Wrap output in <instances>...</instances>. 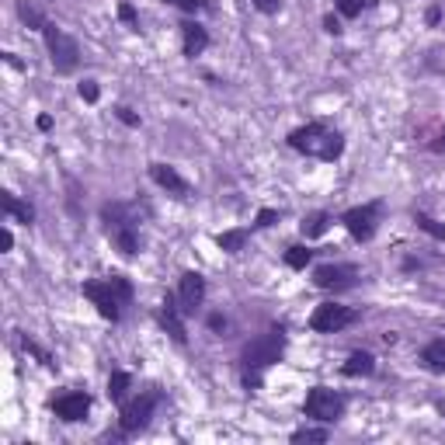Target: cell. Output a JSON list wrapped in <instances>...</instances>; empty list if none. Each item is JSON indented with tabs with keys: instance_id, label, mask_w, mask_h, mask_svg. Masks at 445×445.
<instances>
[{
	"instance_id": "cell-21",
	"label": "cell",
	"mask_w": 445,
	"mask_h": 445,
	"mask_svg": "<svg viewBox=\"0 0 445 445\" xmlns=\"http://www.w3.org/2000/svg\"><path fill=\"white\" fill-rule=\"evenodd\" d=\"M216 244H219L223 251L237 254V251H244V244H247V230H226V233L216 237Z\"/></svg>"
},
{
	"instance_id": "cell-7",
	"label": "cell",
	"mask_w": 445,
	"mask_h": 445,
	"mask_svg": "<svg viewBox=\"0 0 445 445\" xmlns=\"http://www.w3.org/2000/svg\"><path fill=\"white\" fill-rule=\"evenodd\" d=\"M157 404H160V393H157V390H150V393L136 397L132 404H125V411H122V418H118L122 435H136V432H143V428L150 425V414H153Z\"/></svg>"
},
{
	"instance_id": "cell-1",
	"label": "cell",
	"mask_w": 445,
	"mask_h": 445,
	"mask_svg": "<svg viewBox=\"0 0 445 445\" xmlns=\"http://www.w3.org/2000/svg\"><path fill=\"white\" fill-rule=\"evenodd\" d=\"M289 146L299 153H310L317 160H338L345 150V139H341V132L327 129L324 122H310V125L289 132Z\"/></svg>"
},
{
	"instance_id": "cell-12",
	"label": "cell",
	"mask_w": 445,
	"mask_h": 445,
	"mask_svg": "<svg viewBox=\"0 0 445 445\" xmlns=\"http://www.w3.org/2000/svg\"><path fill=\"white\" fill-rule=\"evenodd\" d=\"M53 411H56L63 421H81V418H88L90 397L88 393H63V397L53 400Z\"/></svg>"
},
{
	"instance_id": "cell-27",
	"label": "cell",
	"mask_w": 445,
	"mask_h": 445,
	"mask_svg": "<svg viewBox=\"0 0 445 445\" xmlns=\"http://www.w3.org/2000/svg\"><path fill=\"white\" fill-rule=\"evenodd\" d=\"M67 191H70V195H67L70 212H74V216H81V184H77L74 178H67Z\"/></svg>"
},
{
	"instance_id": "cell-15",
	"label": "cell",
	"mask_w": 445,
	"mask_h": 445,
	"mask_svg": "<svg viewBox=\"0 0 445 445\" xmlns=\"http://www.w3.org/2000/svg\"><path fill=\"white\" fill-rule=\"evenodd\" d=\"M181 35H184V56H202V53H205L209 32H205L198 21H184V25H181Z\"/></svg>"
},
{
	"instance_id": "cell-19",
	"label": "cell",
	"mask_w": 445,
	"mask_h": 445,
	"mask_svg": "<svg viewBox=\"0 0 445 445\" xmlns=\"http://www.w3.org/2000/svg\"><path fill=\"white\" fill-rule=\"evenodd\" d=\"M299 226H303V237H324L327 226H331V216L327 212H310Z\"/></svg>"
},
{
	"instance_id": "cell-9",
	"label": "cell",
	"mask_w": 445,
	"mask_h": 445,
	"mask_svg": "<svg viewBox=\"0 0 445 445\" xmlns=\"http://www.w3.org/2000/svg\"><path fill=\"white\" fill-rule=\"evenodd\" d=\"M84 296L97 306V313H101L104 320H111V324H115V320L122 317V303L115 299V292H111L108 278H104V282H97V278H94V282H84Z\"/></svg>"
},
{
	"instance_id": "cell-38",
	"label": "cell",
	"mask_w": 445,
	"mask_h": 445,
	"mask_svg": "<svg viewBox=\"0 0 445 445\" xmlns=\"http://www.w3.org/2000/svg\"><path fill=\"white\" fill-rule=\"evenodd\" d=\"M223 324H226V320H223V317H219V313H212V317H209V327H212V331H219V327H223Z\"/></svg>"
},
{
	"instance_id": "cell-30",
	"label": "cell",
	"mask_w": 445,
	"mask_h": 445,
	"mask_svg": "<svg viewBox=\"0 0 445 445\" xmlns=\"http://www.w3.org/2000/svg\"><path fill=\"white\" fill-rule=\"evenodd\" d=\"M362 7H365V0H338V11H341L345 18H358Z\"/></svg>"
},
{
	"instance_id": "cell-10",
	"label": "cell",
	"mask_w": 445,
	"mask_h": 445,
	"mask_svg": "<svg viewBox=\"0 0 445 445\" xmlns=\"http://www.w3.org/2000/svg\"><path fill=\"white\" fill-rule=\"evenodd\" d=\"M202 299H205V278L198 275V271H184L178 282V306L181 313L188 317V313H195L198 306H202Z\"/></svg>"
},
{
	"instance_id": "cell-16",
	"label": "cell",
	"mask_w": 445,
	"mask_h": 445,
	"mask_svg": "<svg viewBox=\"0 0 445 445\" xmlns=\"http://www.w3.org/2000/svg\"><path fill=\"white\" fill-rule=\"evenodd\" d=\"M0 205H4V212H7L11 219H18V223H25V226L35 219V209H32L28 202H21L18 195H11V191H4V195H0Z\"/></svg>"
},
{
	"instance_id": "cell-13",
	"label": "cell",
	"mask_w": 445,
	"mask_h": 445,
	"mask_svg": "<svg viewBox=\"0 0 445 445\" xmlns=\"http://www.w3.org/2000/svg\"><path fill=\"white\" fill-rule=\"evenodd\" d=\"M160 324H164V331H167L178 345L188 341V334H184V313H181V306H178V296H167V299H164V306H160Z\"/></svg>"
},
{
	"instance_id": "cell-39",
	"label": "cell",
	"mask_w": 445,
	"mask_h": 445,
	"mask_svg": "<svg viewBox=\"0 0 445 445\" xmlns=\"http://www.w3.org/2000/svg\"><path fill=\"white\" fill-rule=\"evenodd\" d=\"M439 18H442V11H439V7H432V11H428V25H439Z\"/></svg>"
},
{
	"instance_id": "cell-4",
	"label": "cell",
	"mask_w": 445,
	"mask_h": 445,
	"mask_svg": "<svg viewBox=\"0 0 445 445\" xmlns=\"http://www.w3.org/2000/svg\"><path fill=\"white\" fill-rule=\"evenodd\" d=\"M42 35H46V49H49V60H53L56 74H74L81 67V46H77V39L67 35L63 28L49 25V21H46Z\"/></svg>"
},
{
	"instance_id": "cell-24",
	"label": "cell",
	"mask_w": 445,
	"mask_h": 445,
	"mask_svg": "<svg viewBox=\"0 0 445 445\" xmlns=\"http://www.w3.org/2000/svg\"><path fill=\"white\" fill-rule=\"evenodd\" d=\"M310 261H313V251H310V247H289V251H285V265L296 268V271H303Z\"/></svg>"
},
{
	"instance_id": "cell-20",
	"label": "cell",
	"mask_w": 445,
	"mask_h": 445,
	"mask_svg": "<svg viewBox=\"0 0 445 445\" xmlns=\"http://www.w3.org/2000/svg\"><path fill=\"white\" fill-rule=\"evenodd\" d=\"M129 386H132V376L118 369V372H111V379H108V397L122 404V400H125V393H129Z\"/></svg>"
},
{
	"instance_id": "cell-23",
	"label": "cell",
	"mask_w": 445,
	"mask_h": 445,
	"mask_svg": "<svg viewBox=\"0 0 445 445\" xmlns=\"http://www.w3.org/2000/svg\"><path fill=\"white\" fill-rule=\"evenodd\" d=\"M108 285H111L115 299H118L122 306H129V299H132V282H129L125 275H111V278H108Z\"/></svg>"
},
{
	"instance_id": "cell-14",
	"label": "cell",
	"mask_w": 445,
	"mask_h": 445,
	"mask_svg": "<svg viewBox=\"0 0 445 445\" xmlns=\"http://www.w3.org/2000/svg\"><path fill=\"white\" fill-rule=\"evenodd\" d=\"M150 178L157 181L164 191H171V195H188V191H191L188 181L181 178L174 167H167V164H150Z\"/></svg>"
},
{
	"instance_id": "cell-6",
	"label": "cell",
	"mask_w": 445,
	"mask_h": 445,
	"mask_svg": "<svg viewBox=\"0 0 445 445\" xmlns=\"http://www.w3.org/2000/svg\"><path fill=\"white\" fill-rule=\"evenodd\" d=\"M355 310L352 306H341V303H320L317 310H313V317H310V327L317 331V334H338L341 327H348V324H355Z\"/></svg>"
},
{
	"instance_id": "cell-31",
	"label": "cell",
	"mask_w": 445,
	"mask_h": 445,
	"mask_svg": "<svg viewBox=\"0 0 445 445\" xmlns=\"http://www.w3.org/2000/svg\"><path fill=\"white\" fill-rule=\"evenodd\" d=\"M77 90H81V97H84L88 104H94V101L101 97V88H97V81H84V84H81Z\"/></svg>"
},
{
	"instance_id": "cell-3",
	"label": "cell",
	"mask_w": 445,
	"mask_h": 445,
	"mask_svg": "<svg viewBox=\"0 0 445 445\" xmlns=\"http://www.w3.org/2000/svg\"><path fill=\"white\" fill-rule=\"evenodd\" d=\"M282 352H285V338H282V331H268V334H261V338H254L247 348H244V355H240V362H244V379L247 383H258V369H268V365H275L278 358H282Z\"/></svg>"
},
{
	"instance_id": "cell-2",
	"label": "cell",
	"mask_w": 445,
	"mask_h": 445,
	"mask_svg": "<svg viewBox=\"0 0 445 445\" xmlns=\"http://www.w3.org/2000/svg\"><path fill=\"white\" fill-rule=\"evenodd\" d=\"M101 219H104V230H108L111 244H115L125 258H132V254L139 251V233H136L132 209L122 205V202H108V205H101Z\"/></svg>"
},
{
	"instance_id": "cell-17",
	"label": "cell",
	"mask_w": 445,
	"mask_h": 445,
	"mask_svg": "<svg viewBox=\"0 0 445 445\" xmlns=\"http://www.w3.org/2000/svg\"><path fill=\"white\" fill-rule=\"evenodd\" d=\"M421 362L428 372H445V338H435L421 348Z\"/></svg>"
},
{
	"instance_id": "cell-36",
	"label": "cell",
	"mask_w": 445,
	"mask_h": 445,
	"mask_svg": "<svg viewBox=\"0 0 445 445\" xmlns=\"http://www.w3.org/2000/svg\"><path fill=\"white\" fill-rule=\"evenodd\" d=\"M324 28H327L331 35H341V32H345V28H341V21H338L334 14H327V18H324Z\"/></svg>"
},
{
	"instance_id": "cell-18",
	"label": "cell",
	"mask_w": 445,
	"mask_h": 445,
	"mask_svg": "<svg viewBox=\"0 0 445 445\" xmlns=\"http://www.w3.org/2000/svg\"><path fill=\"white\" fill-rule=\"evenodd\" d=\"M341 372L352 376V379H358V376H372V372H376V358L369 355V352H355V355H348V362L341 365Z\"/></svg>"
},
{
	"instance_id": "cell-11",
	"label": "cell",
	"mask_w": 445,
	"mask_h": 445,
	"mask_svg": "<svg viewBox=\"0 0 445 445\" xmlns=\"http://www.w3.org/2000/svg\"><path fill=\"white\" fill-rule=\"evenodd\" d=\"M358 268L355 265H320L313 271V285L317 289H348L355 285Z\"/></svg>"
},
{
	"instance_id": "cell-22",
	"label": "cell",
	"mask_w": 445,
	"mask_h": 445,
	"mask_svg": "<svg viewBox=\"0 0 445 445\" xmlns=\"http://www.w3.org/2000/svg\"><path fill=\"white\" fill-rule=\"evenodd\" d=\"M414 223H418V230H425L428 237H435V240H442L445 244V223L432 219L428 212H414Z\"/></svg>"
},
{
	"instance_id": "cell-29",
	"label": "cell",
	"mask_w": 445,
	"mask_h": 445,
	"mask_svg": "<svg viewBox=\"0 0 445 445\" xmlns=\"http://www.w3.org/2000/svg\"><path fill=\"white\" fill-rule=\"evenodd\" d=\"M118 18H122V21H125L129 28H139V18H136V7H132V4H125V0L118 4Z\"/></svg>"
},
{
	"instance_id": "cell-32",
	"label": "cell",
	"mask_w": 445,
	"mask_h": 445,
	"mask_svg": "<svg viewBox=\"0 0 445 445\" xmlns=\"http://www.w3.org/2000/svg\"><path fill=\"white\" fill-rule=\"evenodd\" d=\"M115 115H118V122H122V125H129V129H136V125H139V115H136L132 108H125V104H122V108H115Z\"/></svg>"
},
{
	"instance_id": "cell-40",
	"label": "cell",
	"mask_w": 445,
	"mask_h": 445,
	"mask_svg": "<svg viewBox=\"0 0 445 445\" xmlns=\"http://www.w3.org/2000/svg\"><path fill=\"white\" fill-rule=\"evenodd\" d=\"M442 146H445V132H442V143H435V150H442Z\"/></svg>"
},
{
	"instance_id": "cell-33",
	"label": "cell",
	"mask_w": 445,
	"mask_h": 445,
	"mask_svg": "<svg viewBox=\"0 0 445 445\" xmlns=\"http://www.w3.org/2000/svg\"><path fill=\"white\" fill-rule=\"evenodd\" d=\"M261 14H278V7H282V0H251Z\"/></svg>"
},
{
	"instance_id": "cell-41",
	"label": "cell",
	"mask_w": 445,
	"mask_h": 445,
	"mask_svg": "<svg viewBox=\"0 0 445 445\" xmlns=\"http://www.w3.org/2000/svg\"><path fill=\"white\" fill-rule=\"evenodd\" d=\"M164 4H178V0H164Z\"/></svg>"
},
{
	"instance_id": "cell-37",
	"label": "cell",
	"mask_w": 445,
	"mask_h": 445,
	"mask_svg": "<svg viewBox=\"0 0 445 445\" xmlns=\"http://www.w3.org/2000/svg\"><path fill=\"white\" fill-rule=\"evenodd\" d=\"M39 129L49 132V129H53V118H49V115H39Z\"/></svg>"
},
{
	"instance_id": "cell-8",
	"label": "cell",
	"mask_w": 445,
	"mask_h": 445,
	"mask_svg": "<svg viewBox=\"0 0 445 445\" xmlns=\"http://www.w3.org/2000/svg\"><path fill=\"white\" fill-rule=\"evenodd\" d=\"M345 230L355 237V240H372L376 237V226H379V202H369V205H355L341 216Z\"/></svg>"
},
{
	"instance_id": "cell-35",
	"label": "cell",
	"mask_w": 445,
	"mask_h": 445,
	"mask_svg": "<svg viewBox=\"0 0 445 445\" xmlns=\"http://www.w3.org/2000/svg\"><path fill=\"white\" fill-rule=\"evenodd\" d=\"M181 11H188V14H195V11H205V0H178Z\"/></svg>"
},
{
	"instance_id": "cell-28",
	"label": "cell",
	"mask_w": 445,
	"mask_h": 445,
	"mask_svg": "<svg viewBox=\"0 0 445 445\" xmlns=\"http://www.w3.org/2000/svg\"><path fill=\"white\" fill-rule=\"evenodd\" d=\"M25 348H28V352H32V355L39 358V362H42V365H49V369H53V355H49V352H46V348H42V345H35V341H32V338H28V334H25Z\"/></svg>"
},
{
	"instance_id": "cell-26",
	"label": "cell",
	"mask_w": 445,
	"mask_h": 445,
	"mask_svg": "<svg viewBox=\"0 0 445 445\" xmlns=\"http://www.w3.org/2000/svg\"><path fill=\"white\" fill-rule=\"evenodd\" d=\"M327 439H331L327 428H299V432L292 435V442H327Z\"/></svg>"
},
{
	"instance_id": "cell-34",
	"label": "cell",
	"mask_w": 445,
	"mask_h": 445,
	"mask_svg": "<svg viewBox=\"0 0 445 445\" xmlns=\"http://www.w3.org/2000/svg\"><path fill=\"white\" fill-rule=\"evenodd\" d=\"M275 219H278V212H275V209H261V212H258V219H254V226H261V230H265V226H271Z\"/></svg>"
},
{
	"instance_id": "cell-5",
	"label": "cell",
	"mask_w": 445,
	"mask_h": 445,
	"mask_svg": "<svg viewBox=\"0 0 445 445\" xmlns=\"http://www.w3.org/2000/svg\"><path fill=\"white\" fill-rule=\"evenodd\" d=\"M306 418L320 421V425H334L341 414H345V397L338 390H327V386H313L306 393V404H303Z\"/></svg>"
},
{
	"instance_id": "cell-25",
	"label": "cell",
	"mask_w": 445,
	"mask_h": 445,
	"mask_svg": "<svg viewBox=\"0 0 445 445\" xmlns=\"http://www.w3.org/2000/svg\"><path fill=\"white\" fill-rule=\"evenodd\" d=\"M18 18L28 25V28H46V21H42V14L28 4V0H18Z\"/></svg>"
}]
</instances>
